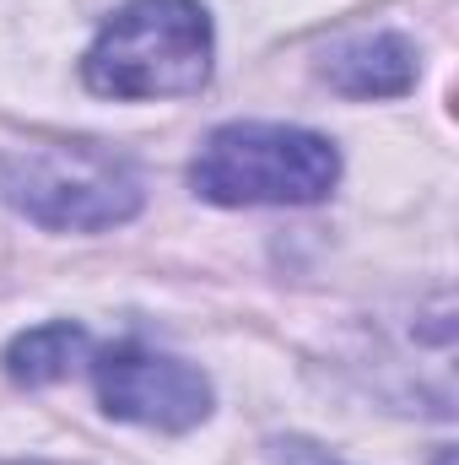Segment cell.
Here are the masks:
<instances>
[{
  "label": "cell",
  "instance_id": "obj_1",
  "mask_svg": "<svg viewBox=\"0 0 459 465\" xmlns=\"http://www.w3.org/2000/svg\"><path fill=\"white\" fill-rule=\"evenodd\" d=\"M211 11L200 0H124L82 60V82L98 98L146 104L190 98L211 82Z\"/></svg>",
  "mask_w": 459,
  "mask_h": 465
},
{
  "label": "cell",
  "instance_id": "obj_2",
  "mask_svg": "<svg viewBox=\"0 0 459 465\" xmlns=\"http://www.w3.org/2000/svg\"><path fill=\"white\" fill-rule=\"evenodd\" d=\"M190 184L211 206H314L341 184V152L303 124L238 119L206 135Z\"/></svg>",
  "mask_w": 459,
  "mask_h": 465
},
{
  "label": "cell",
  "instance_id": "obj_3",
  "mask_svg": "<svg viewBox=\"0 0 459 465\" xmlns=\"http://www.w3.org/2000/svg\"><path fill=\"white\" fill-rule=\"evenodd\" d=\"M0 201L49 232H103L141 212V179L93 141H33L0 157Z\"/></svg>",
  "mask_w": 459,
  "mask_h": 465
},
{
  "label": "cell",
  "instance_id": "obj_4",
  "mask_svg": "<svg viewBox=\"0 0 459 465\" xmlns=\"http://www.w3.org/2000/svg\"><path fill=\"white\" fill-rule=\"evenodd\" d=\"M93 390L114 422H135L151 433H190L211 417V379L146 341H114L93 351Z\"/></svg>",
  "mask_w": 459,
  "mask_h": 465
},
{
  "label": "cell",
  "instance_id": "obj_5",
  "mask_svg": "<svg viewBox=\"0 0 459 465\" xmlns=\"http://www.w3.org/2000/svg\"><path fill=\"white\" fill-rule=\"evenodd\" d=\"M319 76L341 98H400L416 87V44L405 33H362L325 54Z\"/></svg>",
  "mask_w": 459,
  "mask_h": 465
},
{
  "label": "cell",
  "instance_id": "obj_6",
  "mask_svg": "<svg viewBox=\"0 0 459 465\" xmlns=\"http://www.w3.org/2000/svg\"><path fill=\"white\" fill-rule=\"evenodd\" d=\"M87 357H93V336H87L82 325H71V320L33 325V331H22L11 347L0 351L5 379H11V384H27V390L65 379V373H71V368H82Z\"/></svg>",
  "mask_w": 459,
  "mask_h": 465
},
{
  "label": "cell",
  "instance_id": "obj_7",
  "mask_svg": "<svg viewBox=\"0 0 459 465\" xmlns=\"http://www.w3.org/2000/svg\"><path fill=\"white\" fill-rule=\"evenodd\" d=\"M292 455H281V465H341V460H325L319 450H308V444H287Z\"/></svg>",
  "mask_w": 459,
  "mask_h": 465
},
{
  "label": "cell",
  "instance_id": "obj_8",
  "mask_svg": "<svg viewBox=\"0 0 459 465\" xmlns=\"http://www.w3.org/2000/svg\"><path fill=\"white\" fill-rule=\"evenodd\" d=\"M433 465H454V455H449V450H444V455H438V460H433Z\"/></svg>",
  "mask_w": 459,
  "mask_h": 465
}]
</instances>
